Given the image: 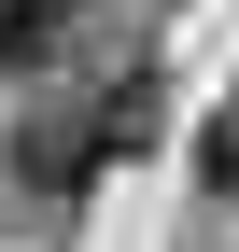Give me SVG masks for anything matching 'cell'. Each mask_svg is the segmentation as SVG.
Listing matches in <instances>:
<instances>
[{
    "label": "cell",
    "mask_w": 239,
    "mask_h": 252,
    "mask_svg": "<svg viewBox=\"0 0 239 252\" xmlns=\"http://www.w3.org/2000/svg\"><path fill=\"white\" fill-rule=\"evenodd\" d=\"M71 14L84 0H0V70H42V56L71 42Z\"/></svg>",
    "instance_id": "3957f363"
},
{
    "label": "cell",
    "mask_w": 239,
    "mask_h": 252,
    "mask_svg": "<svg viewBox=\"0 0 239 252\" xmlns=\"http://www.w3.org/2000/svg\"><path fill=\"white\" fill-rule=\"evenodd\" d=\"M99 168H113V154H99V112H84V98H42V112L14 126V182H28L42 210H71Z\"/></svg>",
    "instance_id": "6da1fadb"
},
{
    "label": "cell",
    "mask_w": 239,
    "mask_h": 252,
    "mask_svg": "<svg viewBox=\"0 0 239 252\" xmlns=\"http://www.w3.org/2000/svg\"><path fill=\"white\" fill-rule=\"evenodd\" d=\"M211 182H225V196H239V112L211 126Z\"/></svg>",
    "instance_id": "277c9868"
},
{
    "label": "cell",
    "mask_w": 239,
    "mask_h": 252,
    "mask_svg": "<svg viewBox=\"0 0 239 252\" xmlns=\"http://www.w3.org/2000/svg\"><path fill=\"white\" fill-rule=\"evenodd\" d=\"M84 112H99V154H141V140H155V126H169V70H155V56H141V70H113V84H99V98H84Z\"/></svg>",
    "instance_id": "7a4b0ae2"
}]
</instances>
